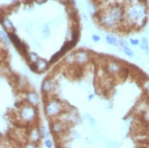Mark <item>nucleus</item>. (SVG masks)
I'll use <instances>...</instances> for the list:
<instances>
[{"mask_svg":"<svg viewBox=\"0 0 149 148\" xmlns=\"http://www.w3.org/2000/svg\"><path fill=\"white\" fill-rule=\"evenodd\" d=\"M147 5L146 2H137L125 8V22L136 26L147 17Z\"/></svg>","mask_w":149,"mask_h":148,"instance_id":"1","label":"nucleus"},{"mask_svg":"<svg viewBox=\"0 0 149 148\" xmlns=\"http://www.w3.org/2000/svg\"><path fill=\"white\" fill-rule=\"evenodd\" d=\"M65 104H63L61 101L57 98L49 99L46 104H45V113L50 119H55L56 117H59L61 113L64 112H69L65 109Z\"/></svg>","mask_w":149,"mask_h":148,"instance_id":"2","label":"nucleus"},{"mask_svg":"<svg viewBox=\"0 0 149 148\" xmlns=\"http://www.w3.org/2000/svg\"><path fill=\"white\" fill-rule=\"evenodd\" d=\"M18 114H19V119L23 123L26 124L34 123L38 118V109L35 106L26 104L20 107L18 111Z\"/></svg>","mask_w":149,"mask_h":148,"instance_id":"3","label":"nucleus"},{"mask_svg":"<svg viewBox=\"0 0 149 148\" xmlns=\"http://www.w3.org/2000/svg\"><path fill=\"white\" fill-rule=\"evenodd\" d=\"M106 11L113 17L119 26L125 22V6L122 4L116 2L110 6Z\"/></svg>","mask_w":149,"mask_h":148,"instance_id":"4","label":"nucleus"},{"mask_svg":"<svg viewBox=\"0 0 149 148\" xmlns=\"http://www.w3.org/2000/svg\"><path fill=\"white\" fill-rule=\"evenodd\" d=\"M104 69L107 74L113 77L121 76L125 72V68L122 64L115 60H108L104 64Z\"/></svg>","mask_w":149,"mask_h":148,"instance_id":"5","label":"nucleus"},{"mask_svg":"<svg viewBox=\"0 0 149 148\" xmlns=\"http://www.w3.org/2000/svg\"><path fill=\"white\" fill-rule=\"evenodd\" d=\"M98 22L102 28H104L106 29H114L117 28V27L119 26L117 22L113 19V17L107 11L100 13L98 16Z\"/></svg>","mask_w":149,"mask_h":148,"instance_id":"6","label":"nucleus"},{"mask_svg":"<svg viewBox=\"0 0 149 148\" xmlns=\"http://www.w3.org/2000/svg\"><path fill=\"white\" fill-rule=\"evenodd\" d=\"M8 36L9 38V40H10V43H13V45L15 46V48L20 52L22 55H24L25 57L27 56V54L29 53L28 51V47L27 45H26L25 43H23L20 38H19L15 32H8Z\"/></svg>","mask_w":149,"mask_h":148,"instance_id":"7","label":"nucleus"},{"mask_svg":"<svg viewBox=\"0 0 149 148\" xmlns=\"http://www.w3.org/2000/svg\"><path fill=\"white\" fill-rule=\"evenodd\" d=\"M68 124L59 120L53 119L50 123V132L55 135H62L68 130Z\"/></svg>","mask_w":149,"mask_h":148,"instance_id":"8","label":"nucleus"},{"mask_svg":"<svg viewBox=\"0 0 149 148\" xmlns=\"http://www.w3.org/2000/svg\"><path fill=\"white\" fill-rule=\"evenodd\" d=\"M74 62L79 66H84L88 64L91 59V55L88 50L79 49L74 51Z\"/></svg>","mask_w":149,"mask_h":148,"instance_id":"9","label":"nucleus"},{"mask_svg":"<svg viewBox=\"0 0 149 148\" xmlns=\"http://www.w3.org/2000/svg\"><path fill=\"white\" fill-rule=\"evenodd\" d=\"M49 64L50 63L48 60L40 58V60H38L36 63L29 64V69L35 73H43L49 69Z\"/></svg>","mask_w":149,"mask_h":148,"instance_id":"10","label":"nucleus"},{"mask_svg":"<svg viewBox=\"0 0 149 148\" xmlns=\"http://www.w3.org/2000/svg\"><path fill=\"white\" fill-rule=\"evenodd\" d=\"M27 138H28V142L35 143V144L40 143V141L41 139L40 128H38V126H32L30 129L28 131Z\"/></svg>","mask_w":149,"mask_h":148,"instance_id":"11","label":"nucleus"},{"mask_svg":"<svg viewBox=\"0 0 149 148\" xmlns=\"http://www.w3.org/2000/svg\"><path fill=\"white\" fill-rule=\"evenodd\" d=\"M54 88H55V82L51 78H46L43 80L41 83V92L45 96L52 92L54 91Z\"/></svg>","mask_w":149,"mask_h":148,"instance_id":"12","label":"nucleus"},{"mask_svg":"<svg viewBox=\"0 0 149 148\" xmlns=\"http://www.w3.org/2000/svg\"><path fill=\"white\" fill-rule=\"evenodd\" d=\"M25 99H26V101H27V104H29V105H32V106H35L37 107L40 104V97H38V95L36 92L32 91H28L25 94Z\"/></svg>","mask_w":149,"mask_h":148,"instance_id":"13","label":"nucleus"},{"mask_svg":"<svg viewBox=\"0 0 149 148\" xmlns=\"http://www.w3.org/2000/svg\"><path fill=\"white\" fill-rule=\"evenodd\" d=\"M0 23L3 26V28L8 31V32H15L16 28L13 22L11 21V19L8 17H0Z\"/></svg>","mask_w":149,"mask_h":148,"instance_id":"14","label":"nucleus"},{"mask_svg":"<svg viewBox=\"0 0 149 148\" xmlns=\"http://www.w3.org/2000/svg\"><path fill=\"white\" fill-rule=\"evenodd\" d=\"M105 41L108 45L110 46H113V47H116L118 46V38H116L113 34H107L105 35Z\"/></svg>","mask_w":149,"mask_h":148,"instance_id":"15","label":"nucleus"},{"mask_svg":"<svg viewBox=\"0 0 149 148\" xmlns=\"http://www.w3.org/2000/svg\"><path fill=\"white\" fill-rule=\"evenodd\" d=\"M50 33H51V31H50V25L48 22L46 24H44L41 27V35H42V38H49L50 36Z\"/></svg>","mask_w":149,"mask_h":148,"instance_id":"16","label":"nucleus"},{"mask_svg":"<svg viewBox=\"0 0 149 148\" xmlns=\"http://www.w3.org/2000/svg\"><path fill=\"white\" fill-rule=\"evenodd\" d=\"M27 58V60L29 61V64H33V63H36L38 60H40V56L37 52H29L26 56Z\"/></svg>","mask_w":149,"mask_h":148,"instance_id":"17","label":"nucleus"},{"mask_svg":"<svg viewBox=\"0 0 149 148\" xmlns=\"http://www.w3.org/2000/svg\"><path fill=\"white\" fill-rule=\"evenodd\" d=\"M139 47L142 50H146L147 49H149V41L147 40V38L146 37H142L141 40H140V44H139Z\"/></svg>","mask_w":149,"mask_h":148,"instance_id":"18","label":"nucleus"},{"mask_svg":"<svg viewBox=\"0 0 149 148\" xmlns=\"http://www.w3.org/2000/svg\"><path fill=\"white\" fill-rule=\"evenodd\" d=\"M104 143L108 148H118L120 145V143L114 140H105Z\"/></svg>","mask_w":149,"mask_h":148,"instance_id":"19","label":"nucleus"},{"mask_svg":"<svg viewBox=\"0 0 149 148\" xmlns=\"http://www.w3.org/2000/svg\"><path fill=\"white\" fill-rule=\"evenodd\" d=\"M0 38H1L2 41H3L6 45H8V46L10 44L9 38H8V34H6L4 30H0Z\"/></svg>","mask_w":149,"mask_h":148,"instance_id":"20","label":"nucleus"},{"mask_svg":"<svg viewBox=\"0 0 149 148\" xmlns=\"http://www.w3.org/2000/svg\"><path fill=\"white\" fill-rule=\"evenodd\" d=\"M123 51H124L125 55L127 56L128 58H130V59H133V58L134 57V51L130 47H129V46L123 49Z\"/></svg>","mask_w":149,"mask_h":148,"instance_id":"21","label":"nucleus"},{"mask_svg":"<svg viewBox=\"0 0 149 148\" xmlns=\"http://www.w3.org/2000/svg\"><path fill=\"white\" fill-rule=\"evenodd\" d=\"M65 63H67L68 65H72V64H75L74 62V53H69L66 57H65V60H64Z\"/></svg>","mask_w":149,"mask_h":148,"instance_id":"22","label":"nucleus"},{"mask_svg":"<svg viewBox=\"0 0 149 148\" xmlns=\"http://www.w3.org/2000/svg\"><path fill=\"white\" fill-rule=\"evenodd\" d=\"M40 135H41V138H44V139H46L48 138L49 136V131L47 129V127L45 126V125H41L40 127Z\"/></svg>","mask_w":149,"mask_h":148,"instance_id":"23","label":"nucleus"},{"mask_svg":"<svg viewBox=\"0 0 149 148\" xmlns=\"http://www.w3.org/2000/svg\"><path fill=\"white\" fill-rule=\"evenodd\" d=\"M85 117H86V121L88 122V124L92 126L93 128H94L96 126V121L93 117H92L91 115L89 114H85Z\"/></svg>","mask_w":149,"mask_h":148,"instance_id":"24","label":"nucleus"},{"mask_svg":"<svg viewBox=\"0 0 149 148\" xmlns=\"http://www.w3.org/2000/svg\"><path fill=\"white\" fill-rule=\"evenodd\" d=\"M142 87H143L144 91L147 94H149V79H145L142 81Z\"/></svg>","mask_w":149,"mask_h":148,"instance_id":"25","label":"nucleus"},{"mask_svg":"<svg viewBox=\"0 0 149 148\" xmlns=\"http://www.w3.org/2000/svg\"><path fill=\"white\" fill-rule=\"evenodd\" d=\"M32 29H33V21H29V23H27L25 27V30L28 34L31 35L32 34Z\"/></svg>","mask_w":149,"mask_h":148,"instance_id":"26","label":"nucleus"},{"mask_svg":"<svg viewBox=\"0 0 149 148\" xmlns=\"http://www.w3.org/2000/svg\"><path fill=\"white\" fill-rule=\"evenodd\" d=\"M129 43H130V45H132L133 47H137V46H139V44H140V40H137V38H129Z\"/></svg>","mask_w":149,"mask_h":148,"instance_id":"27","label":"nucleus"},{"mask_svg":"<svg viewBox=\"0 0 149 148\" xmlns=\"http://www.w3.org/2000/svg\"><path fill=\"white\" fill-rule=\"evenodd\" d=\"M118 45L122 49H124V48L129 46V42L126 40H125V38H121V40H119V42H118Z\"/></svg>","mask_w":149,"mask_h":148,"instance_id":"28","label":"nucleus"},{"mask_svg":"<svg viewBox=\"0 0 149 148\" xmlns=\"http://www.w3.org/2000/svg\"><path fill=\"white\" fill-rule=\"evenodd\" d=\"M22 148H38V144H35V143H31V142H27Z\"/></svg>","mask_w":149,"mask_h":148,"instance_id":"29","label":"nucleus"},{"mask_svg":"<svg viewBox=\"0 0 149 148\" xmlns=\"http://www.w3.org/2000/svg\"><path fill=\"white\" fill-rule=\"evenodd\" d=\"M44 145L47 148H52L53 147V142L52 140H50L49 138H46L44 141Z\"/></svg>","mask_w":149,"mask_h":148,"instance_id":"30","label":"nucleus"},{"mask_svg":"<svg viewBox=\"0 0 149 148\" xmlns=\"http://www.w3.org/2000/svg\"><path fill=\"white\" fill-rule=\"evenodd\" d=\"M92 40H93V42L98 43V42L101 41V36L97 35V34H93V35H92Z\"/></svg>","mask_w":149,"mask_h":148,"instance_id":"31","label":"nucleus"},{"mask_svg":"<svg viewBox=\"0 0 149 148\" xmlns=\"http://www.w3.org/2000/svg\"><path fill=\"white\" fill-rule=\"evenodd\" d=\"M93 98H94V94H90V95H89V97H88V100H89V101H92Z\"/></svg>","mask_w":149,"mask_h":148,"instance_id":"32","label":"nucleus"},{"mask_svg":"<svg viewBox=\"0 0 149 148\" xmlns=\"http://www.w3.org/2000/svg\"><path fill=\"white\" fill-rule=\"evenodd\" d=\"M82 18H83L85 21H88V17H87L85 14H82Z\"/></svg>","mask_w":149,"mask_h":148,"instance_id":"33","label":"nucleus"},{"mask_svg":"<svg viewBox=\"0 0 149 148\" xmlns=\"http://www.w3.org/2000/svg\"><path fill=\"white\" fill-rule=\"evenodd\" d=\"M145 54H146L147 57H149V49H147L145 50Z\"/></svg>","mask_w":149,"mask_h":148,"instance_id":"34","label":"nucleus"},{"mask_svg":"<svg viewBox=\"0 0 149 148\" xmlns=\"http://www.w3.org/2000/svg\"><path fill=\"white\" fill-rule=\"evenodd\" d=\"M35 1L38 3H44V2H46V0H35Z\"/></svg>","mask_w":149,"mask_h":148,"instance_id":"35","label":"nucleus"},{"mask_svg":"<svg viewBox=\"0 0 149 148\" xmlns=\"http://www.w3.org/2000/svg\"><path fill=\"white\" fill-rule=\"evenodd\" d=\"M58 1H60V2H61V3H67V2L70 1V0H58Z\"/></svg>","mask_w":149,"mask_h":148,"instance_id":"36","label":"nucleus"},{"mask_svg":"<svg viewBox=\"0 0 149 148\" xmlns=\"http://www.w3.org/2000/svg\"><path fill=\"white\" fill-rule=\"evenodd\" d=\"M146 126H147V128H148V130H149V121L146 123Z\"/></svg>","mask_w":149,"mask_h":148,"instance_id":"37","label":"nucleus"},{"mask_svg":"<svg viewBox=\"0 0 149 148\" xmlns=\"http://www.w3.org/2000/svg\"><path fill=\"white\" fill-rule=\"evenodd\" d=\"M11 1H13V2H17V0H11Z\"/></svg>","mask_w":149,"mask_h":148,"instance_id":"38","label":"nucleus"},{"mask_svg":"<svg viewBox=\"0 0 149 148\" xmlns=\"http://www.w3.org/2000/svg\"><path fill=\"white\" fill-rule=\"evenodd\" d=\"M145 148H149V145H147V146H146Z\"/></svg>","mask_w":149,"mask_h":148,"instance_id":"39","label":"nucleus"},{"mask_svg":"<svg viewBox=\"0 0 149 148\" xmlns=\"http://www.w3.org/2000/svg\"><path fill=\"white\" fill-rule=\"evenodd\" d=\"M148 72H149V69H148Z\"/></svg>","mask_w":149,"mask_h":148,"instance_id":"40","label":"nucleus"}]
</instances>
